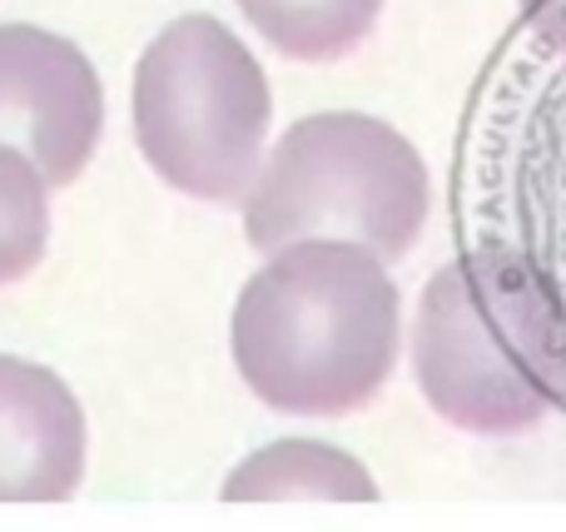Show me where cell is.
<instances>
[{"label":"cell","mask_w":566,"mask_h":532,"mask_svg":"<svg viewBox=\"0 0 566 532\" xmlns=\"http://www.w3.org/2000/svg\"><path fill=\"white\" fill-rule=\"evenodd\" d=\"M105 129V90L75 40L40 25H0V139L40 169L50 189L85 175Z\"/></svg>","instance_id":"5b68a950"},{"label":"cell","mask_w":566,"mask_h":532,"mask_svg":"<svg viewBox=\"0 0 566 532\" xmlns=\"http://www.w3.org/2000/svg\"><path fill=\"white\" fill-rule=\"evenodd\" d=\"M129 115L139 155L169 189L239 205L264 165L274 90L254 50L224 20L195 10L145 45Z\"/></svg>","instance_id":"277c9868"},{"label":"cell","mask_w":566,"mask_h":532,"mask_svg":"<svg viewBox=\"0 0 566 532\" xmlns=\"http://www.w3.org/2000/svg\"><path fill=\"white\" fill-rule=\"evenodd\" d=\"M269 50L303 65L343 60L378 25L382 0H234Z\"/></svg>","instance_id":"ba28073f"},{"label":"cell","mask_w":566,"mask_h":532,"mask_svg":"<svg viewBox=\"0 0 566 532\" xmlns=\"http://www.w3.org/2000/svg\"><path fill=\"white\" fill-rule=\"evenodd\" d=\"M40 169L0 139V289L25 279L45 259L50 244V205Z\"/></svg>","instance_id":"9c48e42d"},{"label":"cell","mask_w":566,"mask_h":532,"mask_svg":"<svg viewBox=\"0 0 566 532\" xmlns=\"http://www.w3.org/2000/svg\"><path fill=\"white\" fill-rule=\"evenodd\" d=\"M224 503H293V498H318V503H378V483L353 453L323 444V438H279V444L249 453L229 468Z\"/></svg>","instance_id":"52a82bcc"},{"label":"cell","mask_w":566,"mask_h":532,"mask_svg":"<svg viewBox=\"0 0 566 532\" xmlns=\"http://www.w3.org/2000/svg\"><path fill=\"white\" fill-rule=\"evenodd\" d=\"M402 299L388 264L348 239L269 249L234 299L229 348L244 388L274 414L343 418L368 408L398 364Z\"/></svg>","instance_id":"6da1fadb"},{"label":"cell","mask_w":566,"mask_h":532,"mask_svg":"<svg viewBox=\"0 0 566 532\" xmlns=\"http://www.w3.org/2000/svg\"><path fill=\"white\" fill-rule=\"evenodd\" d=\"M412 374L438 418L468 434H527L566 394V314L522 249L482 239L428 279Z\"/></svg>","instance_id":"7a4b0ae2"},{"label":"cell","mask_w":566,"mask_h":532,"mask_svg":"<svg viewBox=\"0 0 566 532\" xmlns=\"http://www.w3.org/2000/svg\"><path fill=\"white\" fill-rule=\"evenodd\" d=\"M244 205V239L279 249L293 239H348L392 264L422 239L432 175L418 145L363 109L293 119L264 149Z\"/></svg>","instance_id":"3957f363"},{"label":"cell","mask_w":566,"mask_h":532,"mask_svg":"<svg viewBox=\"0 0 566 532\" xmlns=\"http://www.w3.org/2000/svg\"><path fill=\"white\" fill-rule=\"evenodd\" d=\"M522 15L547 45L566 50V0H522Z\"/></svg>","instance_id":"30bf717a"},{"label":"cell","mask_w":566,"mask_h":532,"mask_svg":"<svg viewBox=\"0 0 566 532\" xmlns=\"http://www.w3.org/2000/svg\"><path fill=\"white\" fill-rule=\"evenodd\" d=\"M85 478V408L45 364L0 354V503H65Z\"/></svg>","instance_id":"8992f818"}]
</instances>
